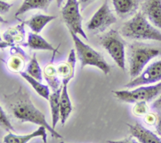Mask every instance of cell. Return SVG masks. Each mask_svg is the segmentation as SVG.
<instances>
[{"instance_id":"18","label":"cell","mask_w":161,"mask_h":143,"mask_svg":"<svg viewBox=\"0 0 161 143\" xmlns=\"http://www.w3.org/2000/svg\"><path fill=\"white\" fill-rule=\"evenodd\" d=\"M25 47H29L34 50H49V51H57L50 42H47L43 37L35 32H29L28 36L27 42L23 44Z\"/></svg>"},{"instance_id":"16","label":"cell","mask_w":161,"mask_h":143,"mask_svg":"<svg viewBox=\"0 0 161 143\" xmlns=\"http://www.w3.org/2000/svg\"><path fill=\"white\" fill-rule=\"evenodd\" d=\"M25 22H23L17 26L11 27L3 33V39L6 46L14 47L24 42L25 38Z\"/></svg>"},{"instance_id":"32","label":"cell","mask_w":161,"mask_h":143,"mask_svg":"<svg viewBox=\"0 0 161 143\" xmlns=\"http://www.w3.org/2000/svg\"><path fill=\"white\" fill-rule=\"evenodd\" d=\"M153 107L155 108H160V107H161V94L160 97H159V98L157 99V100L153 102Z\"/></svg>"},{"instance_id":"29","label":"cell","mask_w":161,"mask_h":143,"mask_svg":"<svg viewBox=\"0 0 161 143\" xmlns=\"http://www.w3.org/2000/svg\"><path fill=\"white\" fill-rule=\"evenodd\" d=\"M108 143H140L139 141H137L132 138H127L122 140H118V141H108Z\"/></svg>"},{"instance_id":"28","label":"cell","mask_w":161,"mask_h":143,"mask_svg":"<svg viewBox=\"0 0 161 143\" xmlns=\"http://www.w3.org/2000/svg\"><path fill=\"white\" fill-rule=\"evenodd\" d=\"M11 6H12L11 4H9L3 0H0V14H4L9 12Z\"/></svg>"},{"instance_id":"3","label":"cell","mask_w":161,"mask_h":143,"mask_svg":"<svg viewBox=\"0 0 161 143\" xmlns=\"http://www.w3.org/2000/svg\"><path fill=\"white\" fill-rule=\"evenodd\" d=\"M161 54V49L142 42H134L127 47L129 74L132 79L142 72L145 66L153 58Z\"/></svg>"},{"instance_id":"24","label":"cell","mask_w":161,"mask_h":143,"mask_svg":"<svg viewBox=\"0 0 161 143\" xmlns=\"http://www.w3.org/2000/svg\"><path fill=\"white\" fill-rule=\"evenodd\" d=\"M25 72L39 81H42V71L41 69L39 62H38L36 53H34L32 58H31V61L28 63Z\"/></svg>"},{"instance_id":"33","label":"cell","mask_w":161,"mask_h":143,"mask_svg":"<svg viewBox=\"0 0 161 143\" xmlns=\"http://www.w3.org/2000/svg\"><path fill=\"white\" fill-rule=\"evenodd\" d=\"M63 1H64V0H56V2H57V5H58V7H61V5H62Z\"/></svg>"},{"instance_id":"1","label":"cell","mask_w":161,"mask_h":143,"mask_svg":"<svg viewBox=\"0 0 161 143\" xmlns=\"http://www.w3.org/2000/svg\"><path fill=\"white\" fill-rule=\"evenodd\" d=\"M4 102L9 113L17 119L45 127L53 137L63 138L47 123L45 115L35 106L29 94L22 86L12 94H5Z\"/></svg>"},{"instance_id":"34","label":"cell","mask_w":161,"mask_h":143,"mask_svg":"<svg viewBox=\"0 0 161 143\" xmlns=\"http://www.w3.org/2000/svg\"><path fill=\"white\" fill-rule=\"evenodd\" d=\"M0 23H6V20H5L1 16H0Z\"/></svg>"},{"instance_id":"11","label":"cell","mask_w":161,"mask_h":143,"mask_svg":"<svg viewBox=\"0 0 161 143\" xmlns=\"http://www.w3.org/2000/svg\"><path fill=\"white\" fill-rule=\"evenodd\" d=\"M142 12L154 26L161 28V0H145Z\"/></svg>"},{"instance_id":"35","label":"cell","mask_w":161,"mask_h":143,"mask_svg":"<svg viewBox=\"0 0 161 143\" xmlns=\"http://www.w3.org/2000/svg\"><path fill=\"white\" fill-rule=\"evenodd\" d=\"M3 43V40H2V38H1V35H0V45Z\"/></svg>"},{"instance_id":"9","label":"cell","mask_w":161,"mask_h":143,"mask_svg":"<svg viewBox=\"0 0 161 143\" xmlns=\"http://www.w3.org/2000/svg\"><path fill=\"white\" fill-rule=\"evenodd\" d=\"M161 81V60L149 64L136 78L127 83L125 87L134 88Z\"/></svg>"},{"instance_id":"27","label":"cell","mask_w":161,"mask_h":143,"mask_svg":"<svg viewBox=\"0 0 161 143\" xmlns=\"http://www.w3.org/2000/svg\"><path fill=\"white\" fill-rule=\"evenodd\" d=\"M144 119L146 124L148 125H154V124H157V116L153 113H147L144 116Z\"/></svg>"},{"instance_id":"17","label":"cell","mask_w":161,"mask_h":143,"mask_svg":"<svg viewBox=\"0 0 161 143\" xmlns=\"http://www.w3.org/2000/svg\"><path fill=\"white\" fill-rule=\"evenodd\" d=\"M72 105L68 91V84L62 83V90L60 97V120L64 125L72 111Z\"/></svg>"},{"instance_id":"37","label":"cell","mask_w":161,"mask_h":143,"mask_svg":"<svg viewBox=\"0 0 161 143\" xmlns=\"http://www.w3.org/2000/svg\"><path fill=\"white\" fill-rule=\"evenodd\" d=\"M3 1H7V0H3Z\"/></svg>"},{"instance_id":"7","label":"cell","mask_w":161,"mask_h":143,"mask_svg":"<svg viewBox=\"0 0 161 143\" xmlns=\"http://www.w3.org/2000/svg\"><path fill=\"white\" fill-rule=\"evenodd\" d=\"M80 5L78 0H67L61 9V16L63 20L70 32L80 35L85 39L87 36L83 28V18L80 14Z\"/></svg>"},{"instance_id":"13","label":"cell","mask_w":161,"mask_h":143,"mask_svg":"<svg viewBox=\"0 0 161 143\" xmlns=\"http://www.w3.org/2000/svg\"><path fill=\"white\" fill-rule=\"evenodd\" d=\"M47 128L42 126H39V128L31 133L25 135H18L9 132L3 138V143H28L33 138L41 137L44 143H47Z\"/></svg>"},{"instance_id":"25","label":"cell","mask_w":161,"mask_h":143,"mask_svg":"<svg viewBox=\"0 0 161 143\" xmlns=\"http://www.w3.org/2000/svg\"><path fill=\"white\" fill-rule=\"evenodd\" d=\"M0 127L4 129L6 131H15V129L11 124L10 120L9 119L7 115L6 114L1 105H0Z\"/></svg>"},{"instance_id":"14","label":"cell","mask_w":161,"mask_h":143,"mask_svg":"<svg viewBox=\"0 0 161 143\" xmlns=\"http://www.w3.org/2000/svg\"><path fill=\"white\" fill-rule=\"evenodd\" d=\"M116 14L124 19L136 14L139 6V0H113Z\"/></svg>"},{"instance_id":"21","label":"cell","mask_w":161,"mask_h":143,"mask_svg":"<svg viewBox=\"0 0 161 143\" xmlns=\"http://www.w3.org/2000/svg\"><path fill=\"white\" fill-rule=\"evenodd\" d=\"M20 75H21V77L24 80H25L28 83H29L30 86H32V88L35 90V91H36L39 96L43 97L46 100H49V97H50V87H49V86L43 84V83H42V82L39 81V80H37L36 79L33 78L32 76L28 75V74L26 72H25V71L20 72Z\"/></svg>"},{"instance_id":"26","label":"cell","mask_w":161,"mask_h":143,"mask_svg":"<svg viewBox=\"0 0 161 143\" xmlns=\"http://www.w3.org/2000/svg\"><path fill=\"white\" fill-rule=\"evenodd\" d=\"M133 113L135 116H145L149 113V106L146 102H136L133 108Z\"/></svg>"},{"instance_id":"30","label":"cell","mask_w":161,"mask_h":143,"mask_svg":"<svg viewBox=\"0 0 161 143\" xmlns=\"http://www.w3.org/2000/svg\"><path fill=\"white\" fill-rule=\"evenodd\" d=\"M157 121L156 124V130H157V134L161 136V113L157 114Z\"/></svg>"},{"instance_id":"4","label":"cell","mask_w":161,"mask_h":143,"mask_svg":"<svg viewBox=\"0 0 161 143\" xmlns=\"http://www.w3.org/2000/svg\"><path fill=\"white\" fill-rule=\"evenodd\" d=\"M75 47L77 58L81 64V69L86 66H94L100 69L104 74L108 75L111 72V67L100 53L80 39L78 35L70 32Z\"/></svg>"},{"instance_id":"23","label":"cell","mask_w":161,"mask_h":143,"mask_svg":"<svg viewBox=\"0 0 161 143\" xmlns=\"http://www.w3.org/2000/svg\"><path fill=\"white\" fill-rule=\"evenodd\" d=\"M43 76L53 91H56L61 86L56 66L52 62L47 64V65L44 68Z\"/></svg>"},{"instance_id":"36","label":"cell","mask_w":161,"mask_h":143,"mask_svg":"<svg viewBox=\"0 0 161 143\" xmlns=\"http://www.w3.org/2000/svg\"><path fill=\"white\" fill-rule=\"evenodd\" d=\"M61 143H65V142H64V141H61Z\"/></svg>"},{"instance_id":"31","label":"cell","mask_w":161,"mask_h":143,"mask_svg":"<svg viewBox=\"0 0 161 143\" xmlns=\"http://www.w3.org/2000/svg\"><path fill=\"white\" fill-rule=\"evenodd\" d=\"M79 3H80V5L81 6V9H84L86 6H89L90 4L93 3L94 1H97V0H78Z\"/></svg>"},{"instance_id":"22","label":"cell","mask_w":161,"mask_h":143,"mask_svg":"<svg viewBox=\"0 0 161 143\" xmlns=\"http://www.w3.org/2000/svg\"><path fill=\"white\" fill-rule=\"evenodd\" d=\"M61 90H62V85L59 89L53 91V93L50 94L48 100L51 109L52 127L53 129H55V127L60 119V97H61Z\"/></svg>"},{"instance_id":"5","label":"cell","mask_w":161,"mask_h":143,"mask_svg":"<svg viewBox=\"0 0 161 143\" xmlns=\"http://www.w3.org/2000/svg\"><path fill=\"white\" fill-rule=\"evenodd\" d=\"M115 97L127 103L138 102H149L161 94V81L150 86H140L134 90H121L113 91Z\"/></svg>"},{"instance_id":"10","label":"cell","mask_w":161,"mask_h":143,"mask_svg":"<svg viewBox=\"0 0 161 143\" xmlns=\"http://www.w3.org/2000/svg\"><path fill=\"white\" fill-rule=\"evenodd\" d=\"M75 62H76V56H75V50H71L67 61L59 63L56 66L58 75L61 79L62 83L68 84L69 81L74 78Z\"/></svg>"},{"instance_id":"2","label":"cell","mask_w":161,"mask_h":143,"mask_svg":"<svg viewBox=\"0 0 161 143\" xmlns=\"http://www.w3.org/2000/svg\"><path fill=\"white\" fill-rule=\"evenodd\" d=\"M120 33L124 38L128 39L161 42V32L151 25L142 11L136 13L123 25Z\"/></svg>"},{"instance_id":"19","label":"cell","mask_w":161,"mask_h":143,"mask_svg":"<svg viewBox=\"0 0 161 143\" xmlns=\"http://www.w3.org/2000/svg\"><path fill=\"white\" fill-rule=\"evenodd\" d=\"M53 0H24L16 12L15 17H17L32 9H41L47 12Z\"/></svg>"},{"instance_id":"6","label":"cell","mask_w":161,"mask_h":143,"mask_svg":"<svg viewBox=\"0 0 161 143\" xmlns=\"http://www.w3.org/2000/svg\"><path fill=\"white\" fill-rule=\"evenodd\" d=\"M101 45L111 56L118 67L125 70V42L116 30H110L101 39Z\"/></svg>"},{"instance_id":"20","label":"cell","mask_w":161,"mask_h":143,"mask_svg":"<svg viewBox=\"0 0 161 143\" xmlns=\"http://www.w3.org/2000/svg\"><path fill=\"white\" fill-rule=\"evenodd\" d=\"M55 18H56V17L53 15H45V14H38L32 16L31 18L25 21V24L31 28L33 32L39 34L45 28L47 24L54 20Z\"/></svg>"},{"instance_id":"15","label":"cell","mask_w":161,"mask_h":143,"mask_svg":"<svg viewBox=\"0 0 161 143\" xmlns=\"http://www.w3.org/2000/svg\"><path fill=\"white\" fill-rule=\"evenodd\" d=\"M13 51L6 63L7 68L10 72L20 74L25 69L27 56L20 47H14Z\"/></svg>"},{"instance_id":"12","label":"cell","mask_w":161,"mask_h":143,"mask_svg":"<svg viewBox=\"0 0 161 143\" xmlns=\"http://www.w3.org/2000/svg\"><path fill=\"white\" fill-rule=\"evenodd\" d=\"M131 136L136 138L140 143H161V139L155 133L144 126L136 123L135 124H127Z\"/></svg>"},{"instance_id":"8","label":"cell","mask_w":161,"mask_h":143,"mask_svg":"<svg viewBox=\"0 0 161 143\" xmlns=\"http://www.w3.org/2000/svg\"><path fill=\"white\" fill-rule=\"evenodd\" d=\"M116 21L117 19L110 9L108 1H105L86 24V28L91 32L97 34L105 31Z\"/></svg>"}]
</instances>
